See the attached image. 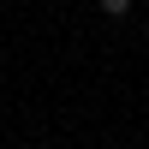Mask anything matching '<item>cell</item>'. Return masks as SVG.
Returning <instances> with one entry per match:
<instances>
[{
	"instance_id": "cell-1",
	"label": "cell",
	"mask_w": 149,
	"mask_h": 149,
	"mask_svg": "<svg viewBox=\"0 0 149 149\" xmlns=\"http://www.w3.org/2000/svg\"><path fill=\"white\" fill-rule=\"evenodd\" d=\"M102 12H107V18H125V12H131V0H102Z\"/></svg>"
}]
</instances>
